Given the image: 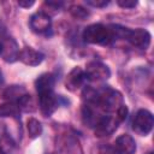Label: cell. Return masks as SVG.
Listing matches in <instances>:
<instances>
[{
	"label": "cell",
	"instance_id": "1",
	"mask_svg": "<svg viewBox=\"0 0 154 154\" xmlns=\"http://www.w3.org/2000/svg\"><path fill=\"white\" fill-rule=\"evenodd\" d=\"M82 37H83V41L87 42V43L101 45V46L109 45L114 40L113 34L111 31V28L106 26L103 24H100V23L88 25L84 29V31L82 34Z\"/></svg>",
	"mask_w": 154,
	"mask_h": 154
},
{
	"label": "cell",
	"instance_id": "2",
	"mask_svg": "<svg viewBox=\"0 0 154 154\" xmlns=\"http://www.w3.org/2000/svg\"><path fill=\"white\" fill-rule=\"evenodd\" d=\"M154 125V118L148 109H138L132 119V129L141 136H147Z\"/></svg>",
	"mask_w": 154,
	"mask_h": 154
},
{
	"label": "cell",
	"instance_id": "3",
	"mask_svg": "<svg viewBox=\"0 0 154 154\" xmlns=\"http://www.w3.org/2000/svg\"><path fill=\"white\" fill-rule=\"evenodd\" d=\"M57 147L63 154H83L82 146L73 134H60L57 138Z\"/></svg>",
	"mask_w": 154,
	"mask_h": 154
},
{
	"label": "cell",
	"instance_id": "4",
	"mask_svg": "<svg viewBox=\"0 0 154 154\" xmlns=\"http://www.w3.org/2000/svg\"><path fill=\"white\" fill-rule=\"evenodd\" d=\"M85 78L91 82H102L111 77V70L100 61H90L85 67Z\"/></svg>",
	"mask_w": 154,
	"mask_h": 154
},
{
	"label": "cell",
	"instance_id": "5",
	"mask_svg": "<svg viewBox=\"0 0 154 154\" xmlns=\"http://www.w3.org/2000/svg\"><path fill=\"white\" fill-rule=\"evenodd\" d=\"M119 119L116 116H111V114H105L100 118V120L96 123L95 128V135L99 137H103V136H109L112 135L119 124Z\"/></svg>",
	"mask_w": 154,
	"mask_h": 154
},
{
	"label": "cell",
	"instance_id": "6",
	"mask_svg": "<svg viewBox=\"0 0 154 154\" xmlns=\"http://www.w3.org/2000/svg\"><path fill=\"white\" fill-rule=\"evenodd\" d=\"M150 38H152V36L148 30L138 28L135 30H129L125 40H128L130 42V45L136 48L147 49L150 45Z\"/></svg>",
	"mask_w": 154,
	"mask_h": 154
},
{
	"label": "cell",
	"instance_id": "7",
	"mask_svg": "<svg viewBox=\"0 0 154 154\" xmlns=\"http://www.w3.org/2000/svg\"><path fill=\"white\" fill-rule=\"evenodd\" d=\"M58 106H59V96H57L54 91L38 95V107L45 117L52 116L58 108Z\"/></svg>",
	"mask_w": 154,
	"mask_h": 154
},
{
	"label": "cell",
	"instance_id": "8",
	"mask_svg": "<svg viewBox=\"0 0 154 154\" xmlns=\"http://www.w3.org/2000/svg\"><path fill=\"white\" fill-rule=\"evenodd\" d=\"M29 24H30V28L32 31H35L37 34H45L51 29L52 19L45 12H36L30 17Z\"/></svg>",
	"mask_w": 154,
	"mask_h": 154
},
{
	"label": "cell",
	"instance_id": "9",
	"mask_svg": "<svg viewBox=\"0 0 154 154\" xmlns=\"http://www.w3.org/2000/svg\"><path fill=\"white\" fill-rule=\"evenodd\" d=\"M18 59L23 64H25L28 66H37L43 61L45 55L40 51H36V49H34L31 47L25 46L19 51Z\"/></svg>",
	"mask_w": 154,
	"mask_h": 154
},
{
	"label": "cell",
	"instance_id": "10",
	"mask_svg": "<svg viewBox=\"0 0 154 154\" xmlns=\"http://www.w3.org/2000/svg\"><path fill=\"white\" fill-rule=\"evenodd\" d=\"M85 81H87V78H85L84 71H83L81 67L76 66V67H73V69L69 72V75L66 76L65 87H66V89L70 90V91H76L77 89H79V88L84 84Z\"/></svg>",
	"mask_w": 154,
	"mask_h": 154
},
{
	"label": "cell",
	"instance_id": "11",
	"mask_svg": "<svg viewBox=\"0 0 154 154\" xmlns=\"http://www.w3.org/2000/svg\"><path fill=\"white\" fill-rule=\"evenodd\" d=\"M0 55L6 63H14L16 60H18L19 48L14 38L7 37L4 41H1V54Z\"/></svg>",
	"mask_w": 154,
	"mask_h": 154
},
{
	"label": "cell",
	"instance_id": "12",
	"mask_svg": "<svg viewBox=\"0 0 154 154\" xmlns=\"http://www.w3.org/2000/svg\"><path fill=\"white\" fill-rule=\"evenodd\" d=\"M114 148L119 154H134L136 152V142L130 135H120L114 141Z\"/></svg>",
	"mask_w": 154,
	"mask_h": 154
},
{
	"label": "cell",
	"instance_id": "13",
	"mask_svg": "<svg viewBox=\"0 0 154 154\" xmlns=\"http://www.w3.org/2000/svg\"><path fill=\"white\" fill-rule=\"evenodd\" d=\"M54 84H55V77L53 73L49 72L40 75L35 81V87L38 95L45 93H52L54 90Z\"/></svg>",
	"mask_w": 154,
	"mask_h": 154
},
{
	"label": "cell",
	"instance_id": "14",
	"mask_svg": "<svg viewBox=\"0 0 154 154\" xmlns=\"http://www.w3.org/2000/svg\"><path fill=\"white\" fill-rule=\"evenodd\" d=\"M18 144L11 135L4 132L0 136V154H18Z\"/></svg>",
	"mask_w": 154,
	"mask_h": 154
},
{
	"label": "cell",
	"instance_id": "15",
	"mask_svg": "<svg viewBox=\"0 0 154 154\" xmlns=\"http://www.w3.org/2000/svg\"><path fill=\"white\" fill-rule=\"evenodd\" d=\"M26 94L25 88L20 87V85H10L7 87L4 93H2V97L10 102H18L24 95Z\"/></svg>",
	"mask_w": 154,
	"mask_h": 154
},
{
	"label": "cell",
	"instance_id": "16",
	"mask_svg": "<svg viewBox=\"0 0 154 154\" xmlns=\"http://www.w3.org/2000/svg\"><path fill=\"white\" fill-rule=\"evenodd\" d=\"M19 107L16 102H4L0 105V117H11V118H18L19 116Z\"/></svg>",
	"mask_w": 154,
	"mask_h": 154
},
{
	"label": "cell",
	"instance_id": "17",
	"mask_svg": "<svg viewBox=\"0 0 154 154\" xmlns=\"http://www.w3.org/2000/svg\"><path fill=\"white\" fill-rule=\"evenodd\" d=\"M26 129H28V134L30 138H36L38 136H41L42 134V124L41 122H38L36 118H29L26 122Z\"/></svg>",
	"mask_w": 154,
	"mask_h": 154
},
{
	"label": "cell",
	"instance_id": "18",
	"mask_svg": "<svg viewBox=\"0 0 154 154\" xmlns=\"http://www.w3.org/2000/svg\"><path fill=\"white\" fill-rule=\"evenodd\" d=\"M19 109L24 111V112H32L36 109V103L34 101V99L31 97V95L25 94L18 102H17Z\"/></svg>",
	"mask_w": 154,
	"mask_h": 154
},
{
	"label": "cell",
	"instance_id": "19",
	"mask_svg": "<svg viewBox=\"0 0 154 154\" xmlns=\"http://www.w3.org/2000/svg\"><path fill=\"white\" fill-rule=\"evenodd\" d=\"M90 154H119L114 147L108 144H96L91 148Z\"/></svg>",
	"mask_w": 154,
	"mask_h": 154
},
{
	"label": "cell",
	"instance_id": "20",
	"mask_svg": "<svg viewBox=\"0 0 154 154\" xmlns=\"http://www.w3.org/2000/svg\"><path fill=\"white\" fill-rule=\"evenodd\" d=\"M70 13H71L75 18L81 19V20H83V19H85L87 17H89L88 10H85L84 7H82V6H79V5H73V6H71V7H70Z\"/></svg>",
	"mask_w": 154,
	"mask_h": 154
},
{
	"label": "cell",
	"instance_id": "21",
	"mask_svg": "<svg viewBox=\"0 0 154 154\" xmlns=\"http://www.w3.org/2000/svg\"><path fill=\"white\" fill-rule=\"evenodd\" d=\"M128 113H129L128 107H126L125 105H122V106L118 108V111L116 112V117L119 119V122H123V120H125V119H126Z\"/></svg>",
	"mask_w": 154,
	"mask_h": 154
},
{
	"label": "cell",
	"instance_id": "22",
	"mask_svg": "<svg viewBox=\"0 0 154 154\" xmlns=\"http://www.w3.org/2000/svg\"><path fill=\"white\" fill-rule=\"evenodd\" d=\"M117 4L123 8H134L137 5L136 0H117Z\"/></svg>",
	"mask_w": 154,
	"mask_h": 154
},
{
	"label": "cell",
	"instance_id": "23",
	"mask_svg": "<svg viewBox=\"0 0 154 154\" xmlns=\"http://www.w3.org/2000/svg\"><path fill=\"white\" fill-rule=\"evenodd\" d=\"M85 2L93 7H105L109 4L108 0H85Z\"/></svg>",
	"mask_w": 154,
	"mask_h": 154
},
{
	"label": "cell",
	"instance_id": "24",
	"mask_svg": "<svg viewBox=\"0 0 154 154\" xmlns=\"http://www.w3.org/2000/svg\"><path fill=\"white\" fill-rule=\"evenodd\" d=\"M34 4H35L34 0H18V5H19L20 7H24V8H29V7H31Z\"/></svg>",
	"mask_w": 154,
	"mask_h": 154
},
{
	"label": "cell",
	"instance_id": "25",
	"mask_svg": "<svg viewBox=\"0 0 154 154\" xmlns=\"http://www.w3.org/2000/svg\"><path fill=\"white\" fill-rule=\"evenodd\" d=\"M0 54H1V42H0Z\"/></svg>",
	"mask_w": 154,
	"mask_h": 154
},
{
	"label": "cell",
	"instance_id": "26",
	"mask_svg": "<svg viewBox=\"0 0 154 154\" xmlns=\"http://www.w3.org/2000/svg\"><path fill=\"white\" fill-rule=\"evenodd\" d=\"M147 154H153V153H150V152H149V153H147Z\"/></svg>",
	"mask_w": 154,
	"mask_h": 154
}]
</instances>
